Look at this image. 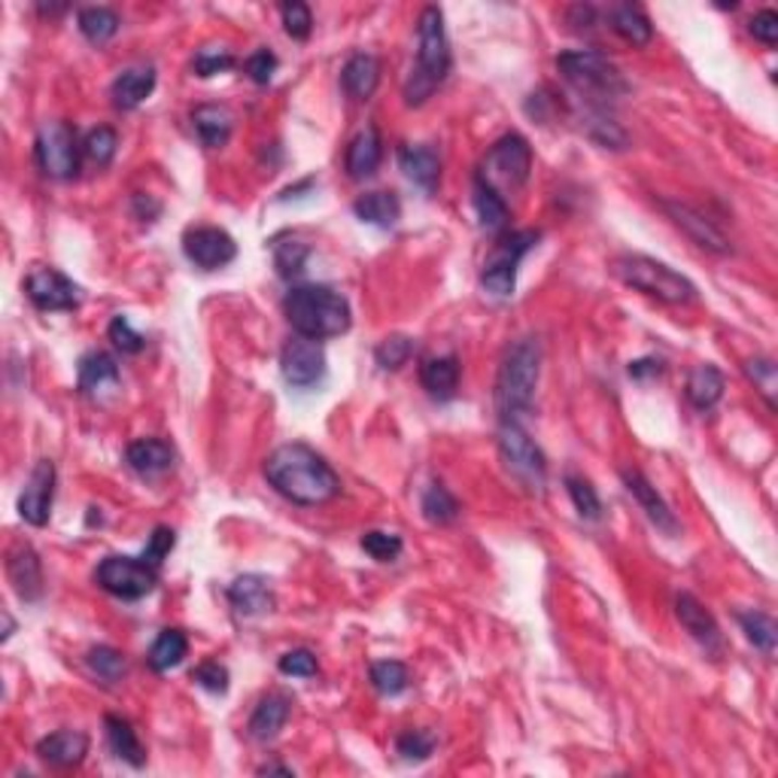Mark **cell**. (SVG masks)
Instances as JSON below:
<instances>
[{
    "label": "cell",
    "mask_w": 778,
    "mask_h": 778,
    "mask_svg": "<svg viewBox=\"0 0 778 778\" xmlns=\"http://www.w3.org/2000/svg\"><path fill=\"white\" fill-rule=\"evenodd\" d=\"M265 477L283 499L305 508L332 502L341 493V477L335 469L314 447L302 442L277 447L275 454L265 459Z\"/></svg>",
    "instance_id": "cell-1"
},
{
    "label": "cell",
    "mask_w": 778,
    "mask_h": 778,
    "mask_svg": "<svg viewBox=\"0 0 778 778\" xmlns=\"http://www.w3.org/2000/svg\"><path fill=\"white\" fill-rule=\"evenodd\" d=\"M557 71L581 101L584 113H609L629 94L621 67L599 49H569L557 55Z\"/></svg>",
    "instance_id": "cell-2"
},
{
    "label": "cell",
    "mask_w": 778,
    "mask_h": 778,
    "mask_svg": "<svg viewBox=\"0 0 778 778\" xmlns=\"http://www.w3.org/2000/svg\"><path fill=\"white\" fill-rule=\"evenodd\" d=\"M450 67H454V55L444 31V13L438 7H426L417 22V64L405 82V104L423 107L429 98L442 89L444 79L450 77Z\"/></svg>",
    "instance_id": "cell-3"
},
{
    "label": "cell",
    "mask_w": 778,
    "mask_h": 778,
    "mask_svg": "<svg viewBox=\"0 0 778 778\" xmlns=\"http://www.w3.org/2000/svg\"><path fill=\"white\" fill-rule=\"evenodd\" d=\"M283 310H286L292 332L302 337H314V341L344 335L353 326L350 302L337 290L322 286V283L290 290Z\"/></svg>",
    "instance_id": "cell-4"
},
{
    "label": "cell",
    "mask_w": 778,
    "mask_h": 778,
    "mask_svg": "<svg viewBox=\"0 0 778 778\" xmlns=\"http://www.w3.org/2000/svg\"><path fill=\"white\" fill-rule=\"evenodd\" d=\"M538 374H541V344L535 337H520L505 350L499 378H496L499 423H520L533 411Z\"/></svg>",
    "instance_id": "cell-5"
},
{
    "label": "cell",
    "mask_w": 778,
    "mask_h": 778,
    "mask_svg": "<svg viewBox=\"0 0 778 778\" xmlns=\"http://www.w3.org/2000/svg\"><path fill=\"white\" fill-rule=\"evenodd\" d=\"M611 275L617 277L624 286H629V290L651 295V298L663 302V305L685 307L697 302V286L685 275H678L669 265L651 259V256H641V253L617 256V259L611 262Z\"/></svg>",
    "instance_id": "cell-6"
},
{
    "label": "cell",
    "mask_w": 778,
    "mask_h": 778,
    "mask_svg": "<svg viewBox=\"0 0 778 778\" xmlns=\"http://www.w3.org/2000/svg\"><path fill=\"white\" fill-rule=\"evenodd\" d=\"M530 170H533V146L523 135L511 131L489 146V153L477 168V180H484L499 195H505V192H518L520 186L530 180Z\"/></svg>",
    "instance_id": "cell-7"
},
{
    "label": "cell",
    "mask_w": 778,
    "mask_h": 778,
    "mask_svg": "<svg viewBox=\"0 0 778 778\" xmlns=\"http://www.w3.org/2000/svg\"><path fill=\"white\" fill-rule=\"evenodd\" d=\"M538 231H508L502 234L493 250H489L484 271H481V286L496 295V298H508L518 290V268L523 256L538 244Z\"/></svg>",
    "instance_id": "cell-8"
},
{
    "label": "cell",
    "mask_w": 778,
    "mask_h": 778,
    "mask_svg": "<svg viewBox=\"0 0 778 778\" xmlns=\"http://www.w3.org/2000/svg\"><path fill=\"white\" fill-rule=\"evenodd\" d=\"M94 581L101 590L110 596L123 599V602H138L143 596H150L158 584V569L150 565L143 557H125L113 553L104 557L101 565L94 569Z\"/></svg>",
    "instance_id": "cell-9"
},
{
    "label": "cell",
    "mask_w": 778,
    "mask_h": 778,
    "mask_svg": "<svg viewBox=\"0 0 778 778\" xmlns=\"http://www.w3.org/2000/svg\"><path fill=\"white\" fill-rule=\"evenodd\" d=\"M499 454L505 469L514 481H520L530 493H541L548 484V462L538 444L530 438V432L520 423H502L499 426Z\"/></svg>",
    "instance_id": "cell-10"
},
{
    "label": "cell",
    "mask_w": 778,
    "mask_h": 778,
    "mask_svg": "<svg viewBox=\"0 0 778 778\" xmlns=\"http://www.w3.org/2000/svg\"><path fill=\"white\" fill-rule=\"evenodd\" d=\"M34 155L49 180H62V183L74 180L79 174V155H82L77 128L67 123H47L37 131Z\"/></svg>",
    "instance_id": "cell-11"
},
{
    "label": "cell",
    "mask_w": 778,
    "mask_h": 778,
    "mask_svg": "<svg viewBox=\"0 0 778 778\" xmlns=\"http://www.w3.org/2000/svg\"><path fill=\"white\" fill-rule=\"evenodd\" d=\"M280 371H283V381L295 390L317 386L326 378V350L320 341L302 335L290 337L280 350Z\"/></svg>",
    "instance_id": "cell-12"
},
{
    "label": "cell",
    "mask_w": 778,
    "mask_h": 778,
    "mask_svg": "<svg viewBox=\"0 0 778 778\" xmlns=\"http://www.w3.org/2000/svg\"><path fill=\"white\" fill-rule=\"evenodd\" d=\"M25 292L37 310L59 314V310H77L82 302V290L62 271L55 268H37L25 280Z\"/></svg>",
    "instance_id": "cell-13"
},
{
    "label": "cell",
    "mask_w": 778,
    "mask_h": 778,
    "mask_svg": "<svg viewBox=\"0 0 778 778\" xmlns=\"http://www.w3.org/2000/svg\"><path fill=\"white\" fill-rule=\"evenodd\" d=\"M183 253L186 259L192 262L201 271H219L234 262L238 256V244L226 229L216 226H199L183 234Z\"/></svg>",
    "instance_id": "cell-14"
},
{
    "label": "cell",
    "mask_w": 778,
    "mask_h": 778,
    "mask_svg": "<svg viewBox=\"0 0 778 778\" xmlns=\"http://www.w3.org/2000/svg\"><path fill=\"white\" fill-rule=\"evenodd\" d=\"M55 462L52 459H40L34 465V472L25 481V489L18 493V518L28 526H47L49 514H52V499H55Z\"/></svg>",
    "instance_id": "cell-15"
},
{
    "label": "cell",
    "mask_w": 778,
    "mask_h": 778,
    "mask_svg": "<svg viewBox=\"0 0 778 778\" xmlns=\"http://www.w3.org/2000/svg\"><path fill=\"white\" fill-rule=\"evenodd\" d=\"M675 617L678 624L685 626L687 636L700 645L705 654L720 656L724 654V636H720V626L712 617V611L702 605L700 599L693 594H678L675 596Z\"/></svg>",
    "instance_id": "cell-16"
},
{
    "label": "cell",
    "mask_w": 778,
    "mask_h": 778,
    "mask_svg": "<svg viewBox=\"0 0 778 778\" xmlns=\"http://www.w3.org/2000/svg\"><path fill=\"white\" fill-rule=\"evenodd\" d=\"M660 207H663L672 222L685 231L693 244L702 246V250H709V253H715V256H727L732 250L730 241H727V234L717 229L709 216H702L700 211H693L690 204H681V201H663Z\"/></svg>",
    "instance_id": "cell-17"
},
{
    "label": "cell",
    "mask_w": 778,
    "mask_h": 778,
    "mask_svg": "<svg viewBox=\"0 0 778 778\" xmlns=\"http://www.w3.org/2000/svg\"><path fill=\"white\" fill-rule=\"evenodd\" d=\"M77 390L92 401H107L119 393V366L110 353H89L82 356L77 371Z\"/></svg>",
    "instance_id": "cell-18"
},
{
    "label": "cell",
    "mask_w": 778,
    "mask_h": 778,
    "mask_svg": "<svg viewBox=\"0 0 778 778\" xmlns=\"http://www.w3.org/2000/svg\"><path fill=\"white\" fill-rule=\"evenodd\" d=\"M621 477H624L629 496L639 502L641 511L648 514V520L654 523L660 533H666V535L681 533V523H678V518L672 514L669 505L663 502V496L656 493V487L651 484V481H648V477H645V474L636 472V469H624V472H621Z\"/></svg>",
    "instance_id": "cell-19"
},
{
    "label": "cell",
    "mask_w": 778,
    "mask_h": 778,
    "mask_svg": "<svg viewBox=\"0 0 778 778\" xmlns=\"http://www.w3.org/2000/svg\"><path fill=\"white\" fill-rule=\"evenodd\" d=\"M125 462L140 477H162V474H168L174 469L177 450L165 438H138V442L128 444Z\"/></svg>",
    "instance_id": "cell-20"
},
{
    "label": "cell",
    "mask_w": 778,
    "mask_h": 778,
    "mask_svg": "<svg viewBox=\"0 0 778 778\" xmlns=\"http://www.w3.org/2000/svg\"><path fill=\"white\" fill-rule=\"evenodd\" d=\"M7 575L22 602H37L43 596V565L31 545H18L10 550Z\"/></svg>",
    "instance_id": "cell-21"
},
{
    "label": "cell",
    "mask_w": 778,
    "mask_h": 778,
    "mask_svg": "<svg viewBox=\"0 0 778 778\" xmlns=\"http://www.w3.org/2000/svg\"><path fill=\"white\" fill-rule=\"evenodd\" d=\"M89 754V736L79 730H59L37 742V757L55 769H74Z\"/></svg>",
    "instance_id": "cell-22"
},
{
    "label": "cell",
    "mask_w": 778,
    "mask_h": 778,
    "mask_svg": "<svg viewBox=\"0 0 778 778\" xmlns=\"http://www.w3.org/2000/svg\"><path fill=\"white\" fill-rule=\"evenodd\" d=\"M398 168L405 170V177L413 186L435 192L438 180H442V155L429 143H405L398 150Z\"/></svg>",
    "instance_id": "cell-23"
},
{
    "label": "cell",
    "mask_w": 778,
    "mask_h": 778,
    "mask_svg": "<svg viewBox=\"0 0 778 778\" xmlns=\"http://www.w3.org/2000/svg\"><path fill=\"white\" fill-rule=\"evenodd\" d=\"M229 602L234 605L238 614L244 617H256V614H268L275 611L277 596L271 581L265 575H241L229 584Z\"/></svg>",
    "instance_id": "cell-24"
},
{
    "label": "cell",
    "mask_w": 778,
    "mask_h": 778,
    "mask_svg": "<svg viewBox=\"0 0 778 778\" xmlns=\"http://www.w3.org/2000/svg\"><path fill=\"white\" fill-rule=\"evenodd\" d=\"M383 162V138L378 125H366L356 138L347 143V155H344V168L353 180H368L374 177Z\"/></svg>",
    "instance_id": "cell-25"
},
{
    "label": "cell",
    "mask_w": 778,
    "mask_h": 778,
    "mask_svg": "<svg viewBox=\"0 0 778 778\" xmlns=\"http://www.w3.org/2000/svg\"><path fill=\"white\" fill-rule=\"evenodd\" d=\"M292 715V697L290 693H268V697H262L259 705H256V712L250 717V736L256 739V742H271L280 736V730L286 727V720Z\"/></svg>",
    "instance_id": "cell-26"
},
{
    "label": "cell",
    "mask_w": 778,
    "mask_h": 778,
    "mask_svg": "<svg viewBox=\"0 0 778 778\" xmlns=\"http://www.w3.org/2000/svg\"><path fill=\"white\" fill-rule=\"evenodd\" d=\"M341 86L353 101H368L381 86V62L371 52H356L341 71Z\"/></svg>",
    "instance_id": "cell-27"
},
{
    "label": "cell",
    "mask_w": 778,
    "mask_h": 778,
    "mask_svg": "<svg viewBox=\"0 0 778 778\" xmlns=\"http://www.w3.org/2000/svg\"><path fill=\"white\" fill-rule=\"evenodd\" d=\"M192 125L207 150H222L234 131V113L226 104H201L192 110Z\"/></svg>",
    "instance_id": "cell-28"
},
{
    "label": "cell",
    "mask_w": 778,
    "mask_h": 778,
    "mask_svg": "<svg viewBox=\"0 0 778 778\" xmlns=\"http://www.w3.org/2000/svg\"><path fill=\"white\" fill-rule=\"evenodd\" d=\"M459 374H462V366H459L457 356H435V359H426L420 366L423 390L432 398H438V401H450V398L457 396Z\"/></svg>",
    "instance_id": "cell-29"
},
{
    "label": "cell",
    "mask_w": 778,
    "mask_h": 778,
    "mask_svg": "<svg viewBox=\"0 0 778 778\" xmlns=\"http://www.w3.org/2000/svg\"><path fill=\"white\" fill-rule=\"evenodd\" d=\"M609 28L629 47H648L654 40V25L636 3H617L609 10Z\"/></svg>",
    "instance_id": "cell-30"
},
{
    "label": "cell",
    "mask_w": 778,
    "mask_h": 778,
    "mask_svg": "<svg viewBox=\"0 0 778 778\" xmlns=\"http://www.w3.org/2000/svg\"><path fill=\"white\" fill-rule=\"evenodd\" d=\"M724 390H727V381H724L720 368L697 366L687 374L685 396L697 411H712L717 401L724 398Z\"/></svg>",
    "instance_id": "cell-31"
},
{
    "label": "cell",
    "mask_w": 778,
    "mask_h": 778,
    "mask_svg": "<svg viewBox=\"0 0 778 778\" xmlns=\"http://www.w3.org/2000/svg\"><path fill=\"white\" fill-rule=\"evenodd\" d=\"M155 89V71L153 67H128L123 71L116 82H113V104L119 110H135L140 107Z\"/></svg>",
    "instance_id": "cell-32"
},
{
    "label": "cell",
    "mask_w": 778,
    "mask_h": 778,
    "mask_svg": "<svg viewBox=\"0 0 778 778\" xmlns=\"http://www.w3.org/2000/svg\"><path fill=\"white\" fill-rule=\"evenodd\" d=\"M353 214L366 226H378V229H393L401 219V201L396 192H366L362 199H356Z\"/></svg>",
    "instance_id": "cell-33"
},
{
    "label": "cell",
    "mask_w": 778,
    "mask_h": 778,
    "mask_svg": "<svg viewBox=\"0 0 778 778\" xmlns=\"http://www.w3.org/2000/svg\"><path fill=\"white\" fill-rule=\"evenodd\" d=\"M104 727H107V745L110 751L119 757V761L131 763L135 769H140L146 763V748L140 745L138 730L131 727V720H125L119 715L104 717Z\"/></svg>",
    "instance_id": "cell-34"
},
{
    "label": "cell",
    "mask_w": 778,
    "mask_h": 778,
    "mask_svg": "<svg viewBox=\"0 0 778 778\" xmlns=\"http://www.w3.org/2000/svg\"><path fill=\"white\" fill-rule=\"evenodd\" d=\"M186 654H189V639L183 629H162L146 654V663L153 672H170L183 663Z\"/></svg>",
    "instance_id": "cell-35"
},
{
    "label": "cell",
    "mask_w": 778,
    "mask_h": 778,
    "mask_svg": "<svg viewBox=\"0 0 778 778\" xmlns=\"http://www.w3.org/2000/svg\"><path fill=\"white\" fill-rule=\"evenodd\" d=\"M77 25L82 37L94 43V47H104L107 40L116 37L119 31V13L116 10H110V7H82L77 16Z\"/></svg>",
    "instance_id": "cell-36"
},
{
    "label": "cell",
    "mask_w": 778,
    "mask_h": 778,
    "mask_svg": "<svg viewBox=\"0 0 778 778\" xmlns=\"http://www.w3.org/2000/svg\"><path fill=\"white\" fill-rule=\"evenodd\" d=\"M474 211H477V219H481L484 229L502 231L508 226V201H505V195H499L493 186L477 180V177H474Z\"/></svg>",
    "instance_id": "cell-37"
},
{
    "label": "cell",
    "mask_w": 778,
    "mask_h": 778,
    "mask_svg": "<svg viewBox=\"0 0 778 778\" xmlns=\"http://www.w3.org/2000/svg\"><path fill=\"white\" fill-rule=\"evenodd\" d=\"M736 617H739V624H742L745 639L751 641L757 651H763L766 656L776 654L778 626H776V621L769 617V614H763V611H739Z\"/></svg>",
    "instance_id": "cell-38"
},
{
    "label": "cell",
    "mask_w": 778,
    "mask_h": 778,
    "mask_svg": "<svg viewBox=\"0 0 778 778\" xmlns=\"http://www.w3.org/2000/svg\"><path fill=\"white\" fill-rule=\"evenodd\" d=\"M420 508H423V518L429 523H454L459 518V502L457 496L450 493V489L444 487V484H429L423 489V499H420Z\"/></svg>",
    "instance_id": "cell-39"
},
{
    "label": "cell",
    "mask_w": 778,
    "mask_h": 778,
    "mask_svg": "<svg viewBox=\"0 0 778 778\" xmlns=\"http://www.w3.org/2000/svg\"><path fill=\"white\" fill-rule=\"evenodd\" d=\"M371 685L383 697H398L411 685V672L398 660H381V663L371 666Z\"/></svg>",
    "instance_id": "cell-40"
},
{
    "label": "cell",
    "mask_w": 778,
    "mask_h": 778,
    "mask_svg": "<svg viewBox=\"0 0 778 778\" xmlns=\"http://www.w3.org/2000/svg\"><path fill=\"white\" fill-rule=\"evenodd\" d=\"M116 150H119V138L110 125H98L82 140V155L92 162L94 168H107L110 162L116 158Z\"/></svg>",
    "instance_id": "cell-41"
},
{
    "label": "cell",
    "mask_w": 778,
    "mask_h": 778,
    "mask_svg": "<svg viewBox=\"0 0 778 778\" xmlns=\"http://www.w3.org/2000/svg\"><path fill=\"white\" fill-rule=\"evenodd\" d=\"M745 378L754 383V390H761V396L766 398V405H769V411H776V386H778V371H776V362L773 359H766V356H754V359H748L745 366Z\"/></svg>",
    "instance_id": "cell-42"
},
{
    "label": "cell",
    "mask_w": 778,
    "mask_h": 778,
    "mask_svg": "<svg viewBox=\"0 0 778 778\" xmlns=\"http://www.w3.org/2000/svg\"><path fill=\"white\" fill-rule=\"evenodd\" d=\"M565 484V493H569V499L575 505V511H578L584 520H599L602 518V502H599V496H596V489L590 481H584L578 474H565L563 477Z\"/></svg>",
    "instance_id": "cell-43"
},
{
    "label": "cell",
    "mask_w": 778,
    "mask_h": 778,
    "mask_svg": "<svg viewBox=\"0 0 778 778\" xmlns=\"http://www.w3.org/2000/svg\"><path fill=\"white\" fill-rule=\"evenodd\" d=\"M413 350H417L413 337L390 335V337H383L381 344H378L374 359H378V366H381L383 371H398L401 366H408V359L413 356Z\"/></svg>",
    "instance_id": "cell-44"
},
{
    "label": "cell",
    "mask_w": 778,
    "mask_h": 778,
    "mask_svg": "<svg viewBox=\"0 0 778 778\" xmlns=\"http://www.w3.org/2000/svg\"><path fill=\"white\" fill-rule=\"evenodd\" d=\"M359 545L366 550L371 560H378V563H393L401 557V550H405V541L398 538L396 533H381V530H371L359 538Z\"/></svg>",
    "instance_id": "cell-45"
},
{
    "label": "cell",
    "mask_w": 778,
    "mask_h": 778,
    "mask_svg": "<svg viewBox=\"0 0 778 778\" xmlns=\"http://www.w3.org/2000/svg\"><path fill=\"white\" fill-rule=\"evenodd\" d=\"M86 663H89V669L98 675V678H104L107 685L113 681H119L125 675V656L116 651V648H110V645H98L89 651L86 656Z\"/></svg>",
    "instance_id": "cell-46"
},
{
    "label": "cell",
    "mask_w": 778,
    "mask_h": 778,
    "mask_svg": "<svg viewBox=\"0 0 778 778\" xmlns=\"http://www.w3.org/2000/svg\"><path fill=\"white\" fill-rule=\"evenodd\" d=\"M310 250L302 241H283L275 246V265L280 277H298L305 271Z\"/></svg>",
    "instance_id": "cell-47"
},
{
    "label": "cell",
    "mask_w": 778,
    "mask_h": 778,
    "mask_svg": "<svg viewBox=\"0 0 778 778\" xmlns=\"http://www.w3.org/2000/svg\"><path fill=\"white\" fill-rule=\"evenodd\" d=\"M438 745V739L429 730H405L396 739V751L405 761H426Z\"/></svg>",
    "instance_id": "cell-48"
},
{
    "label": "cell",
    "mask_w": 778,
    "mask_h": 778,
    "mask_svg": "<svg viewBox=\"0 0 778 778\" xmlns=\"http://www.w3.org/2000/svg\"><path fill=\"white\" fill-rule=\"evenodd\" d=\"M280 16H283V28L290 34L292 40H307L314 31V16H310V7L302 0H290L280 7Z\"/></svg>",
    "instance_id": "cell-49"
},
{
    "label": "cell",
    "mask_w": 778,
    "mask_h": 778,
    "mask_svg": "<svg viewBox=\"0 0 778 778\" xmlns=\"http://www.w3.org/2000/svg\"><path fill=\"white\" fill-rule=\"evenodd\" d=\"M107 335H110V341H113V347H116V350L131 353V356L146 347V337L140 335L138 329H135V326L128 322V317H123V314H119V317H113Z\"/></svg>",
    "instance_id": "cell-50"
},
{
    "label": "cell",
    "mask_w": 778,
    "mask_h": 778,
    "mask_svg": "<svg viewBox=\"0 0 778 778\" xmlns=\"http://www.w3.org/2000/svg\"><path fill=\"white\" fill-rule=\"evenodd\" d=\"M277 669L290 675V678H314L320 666H317V656L310 654L307 648H295V651H286L277 660Z\"/></svg>",
    "instance_id": "cell-51"
},
{
    "label": "cell",
    "mask_w": 778,
    "mask_h": 778,
    "mask_svg": "<svg viewBox=\"0 0 778 778\" xmlns=\"http://www.w3.org/2000/svg\"><path fill=\"white\" fill-rule=\"evenodd\" d=\"M192 67H195V74H199L201 79H211L216 77V74L231 71V67H234V55H231L229 49H201L199 55H195V62H192Z\"/></svg>",
    "instance_id": "cell-52"
},
{
    "label": "cell",
    "mask_w": 778,
    "mask_h": 778,
    "mask_svg": "<svg viewBox=\"0 0 778 778\" xmlns=\"http://www.w3.org/2000/svg\"><path fill=\"white\" fill-rule=\"evenodd\" d=\"M192 678H195V685L204 687L207 693H216V697H222V693L229 690V681H231L229 669H226L219 660H207V663H201L199 669L192 672Z\"/></svg>",
    "instance_id": "cell-53"
},
{
    "label": "cell",
    "mask_w": 778,
    "mask_h": 778,
    "mask_svg": "<svg viewBox=\"0 0 778 778\" xmlns=\"http://www.w3.org/2000/svg\"><path fill=\"white\" fill-rule=\"evenodd\" d=\"M174 545H177V533H174L170 526H155L153 535H150V545L143 548L140 557L150 565H155V569H162V563L170 557Z\"/></svg>",
    "instance_id": "cell-54"
},
{
    "label": "cell",
    "mask_w": 778,
    "mask_h": 778,
    "mask_svg": "<svg viewBox=\"0 0 778 778\" xmlns=\"http://www.w3.org/2000/svg\"><path fill=\"white\" fill-rule=\"evenodd\" d=\"M244 71L256 86H268L277 74V55L271 49H256L244 62Z\"/></svg>",
    "instance_id": "cell-55"
},
{
    "label": "cell",
    "mask_w": 778,
    "mask_h": 778,
    "mask_svg": "<svg viewBox=\"0 0 778 778\" xmlns=\"http://www.w3.org/2000/svg\"><path fill=\"white\" fill-rule=\"evenodd\" d=\"M748 31L754 34V40H761L763 47H776L778 43V16L773 13V10H761V13H754L751 25H748Z\"/></svg>",
    "instance_id": "cell-56"
},
{
    "label": "cell",
    "mask_w": 778,
    "mask_h": 778,
    "mask_svg": "<svg viewBox=\"0 0 778 778\" xmlns=\"http://www.w3.org/2000/svg\"><path fill=\"white\" fill-rule=\"evenodd\" d=\"M660 371H663V362H660V359H636V362H629V378H633V381L660 378Z\"/></svg>",
    "instance_id": "cell-57"
},
{
    "label": "cell",
    "mask_w": 778,
    "mask_h": 778,
    "mask_svg": "<svg viewBox=\"0 0 778 778\" xmlns=\"http://www.w3.org/2000/svg\"><path fill=\"white\" fill-rule=\"evenodd\" d=\"M259 776H295L292 773L290 766H280V763H265V766H259Z\"/></svg>",
    "instance_id": "cell-58"
},
{
    "label": "cell",
    "mask_w": 778,
    "mask_h": 778,
    "mask_svg": "<svg viewBox=\"0 0 778 778\" xmlns=\"http://www.w3.org/2000/svg\"><path fill=\"white\" fill-rule=\"evenodd\" d=\"M13 633H16V621H13L10 614H3V641L10 639Z\"/></svg>",
    "instance_id": "cell-59"
}]
</instances>
